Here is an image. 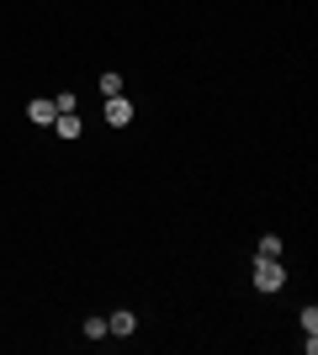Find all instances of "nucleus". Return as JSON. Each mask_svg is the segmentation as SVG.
I'll list each match as a JSON object with an SVG mask.
<instances>
[{
    "label": "nucleus",
    "mask_w": 318,
    "mask_h": 355,
    "mask_svg": "<svg viewBox=\"0 0 318 355\" xmlns=\"http://www.w3.org/2000/svg\"><path fill=\"white\" fill-rule=\"evenodd\" d=\"M53 133H59V138H80V133H85V122H80L75 112H59V117H53Z\"/></svg>",
    "instance_id": "nucleus-3"
},
{
    "label": "nucleus",
    "mask_w": 318,
    "mask_h": 355,
    "mask_svg": "<svg viewBox=\"0 0 318 355\" xmlns=\"http://www.w3.org/2000/svg\"><path fill=\"white\" fill-rule=\"evenodd\" d=\"M281 282H287L281 260H265V254H260V260H255V286H260V292H281Z\"/></svg>",
    "instance_id": "nucleus-1"
},
{
    "label": "nucleus",
    "mask_w": 318,
    "mask_h": 355,
    "mask_svg": "<svg viewBox=\"0 0 318 355\" xmlns=\"http://www.w3.org/2000/svg\"><path fill=\"white\" fill-rule=\"evenodd\" d=\"M260 254H265V260H276V254H281V239L265 234V239H260Z\"/></svg>",
    "instance_id": "nucleus-8"
},
{
    "label": "nucleus",
    "mask_w": 318,
    "mask_h": 355,
    "mask_svg": "<svg viewBox=\"0 0 318 355\" xmlns=\"http://www.w3.org/2000/svg\"><path fill=\"white\" fill-rule=\"evenodd\" d=\"M27 117H32V122H53V117H59V106H53V101H32Z\"/></svg>",
    "instance_id": "nucleus-6"
},
{
    "label": "nucleus",
    "mask_w": 318,
    "mask_h": 355,
    "mask_svg": "<svg viewBox=\"0 0 318 355\" xmlns=\"http://www.w3.org/2000/svg\"><path fill=\"white\" fill-rule=\"evenodd\" d=\"M85 340H106V318H85Z\"/></svg>",
    "instance_id": "nucleus-9"
},
{
    "label": "nucleus",
    "mask_w": 318,
    "mask_h": 355,
    "mask_svg": "<svg viewBox=\"0 0 318 355\" xmlns=\"http://www.w3.org/2000/svg\"><path fill=\"white\" fill-rule=\"evenodd\" d=\"M133 329H138L133 313H117V318H106V334H133Z\"/></svg>",
    "instance_id": "nucleus-5"
},
{
    "label": "nucleus",
    "mask_w": 318,
    "mask_h": 355,
    "mask_svg": "<svg viewBox=\"0 0 318 355\" xmlns=\"http://www.w3.org/2000/svg\"><path fill=\"white\" fill-rule=\"evenodd\" d=\"M303 334H308V340H303L308 355H313L318 350V340H313V334H318V308H303Z\"/></svg>",
    "instance_id": "nucleus-4"
},
{
    "label": "nucleus",
    "mask_w": 318,
    "mask_h": 355,
    "mask_svg": "<svg viewBox=\"0 0 318 355\" xmlns=\"http://www.w3.org/2000/svg\"><path fill=\"white\" fill-rule=\"evenodd\" d=\"M101 96H122V74H117V69L101 74Z\"/></svg>",
    "instance_id": "nucleus-7"
},
{
    "label": "nucleus",
    "mask_w": 318,
    "mask_h": 355,
    "mask_svg": "<svg viewBox=\"0 0 318 355\" xmlns=\"http://www.w3.org/2000/svg\"><path fill=\"white\" fill-rule=\"evenodd\" d=\"M106 122H112V128H122V122H133V106L122 101V96H106Z\"/></svg>",
    "instance_id": "nucleus-2"
}]
</instances>
